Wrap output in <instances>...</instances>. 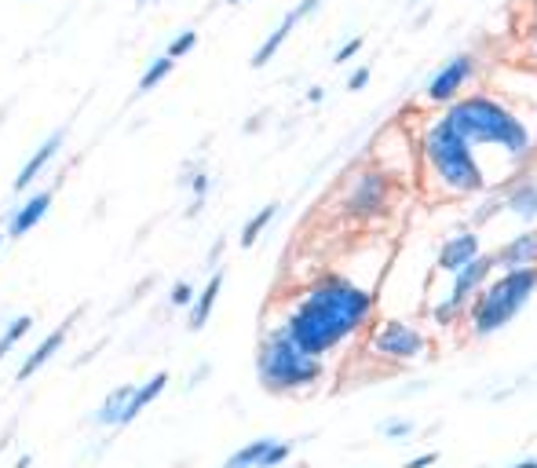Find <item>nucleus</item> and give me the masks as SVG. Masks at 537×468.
I'll list each match as a JSON object with an SVG mask.
<instances>
[{"label": "nucleus", "mask_w": 537, "mask_h": 468, "mask_svg": "<svg viewBox=\"0 0 537 468\" xmlns=\"http://www.w3.org/2000/svg\"><path fill=\"white\" fill-rule=\"evenodd\" d=\"M373 311V293L355 286L344 275H322L304 289V297L296 300V308L285 315L282 330L296 348L307 355H329V351L344 344L351 333L362 330V322Z\"/></svg>", "instance_id": "obj_1"}, {"label": "nucleus", "mask_w": 537, "mask_h": 468, "mask_svg": "<svg viewBox=\"0 0 537 468\" xmlns=\"http://www.w3.org/2000/svg\"><path fill=\"white\" fill-rule=\"evenodd\" d=\"M446 121L472 147H494L512 161H527L534 154V136L527 121L494 96H457L446 103Z\"/></svg>", "instance_id": "obj_2"}, {"label": "nucleus", "mask_w": 537, "mask_h": 468, "mask_svg": "<svg viewBox=\"0 0 537 468\" xmlns=\"http://www.w3.org/2000/svg\"><path fill=\"white\" fill-rule=\"evenodd\" d=\"M424 165L432 172V180L443 187L446 194H475L486 187V172L475 158V147L446 121V114L424 132L421 143Z\"/></svg>", "instance_id": "obj_3"}, {"label": "nucleus", "mask_w": 537, "mask_h": 468, "mask_svg": "<svg viewBox=\"0 0 537 468\" xmlns=\"http://www.w3.org/2000/svg\"><path fill=\"white\" fill-rule=\"evenodd\" d=\"M256 377H260L267 392L289 395L322 381V359L296 348L289 341V333L282 326H274L271 333H264V341L256 348Z\"/></svg>", "instance_id": "obj_4"}, {"label": "nucleus", "mask_w": 537, "mask_h": 468, "mask_svg": "<svg viewBox=\"0 0 537 468\" xmlns=\"http://www.w3.org/2000/svg\"><path fill=\"white\" fill-rule=\"evenodd\" d=\"M534 289H537V267H512V271H505L497 282L479 289V297L472 304V330L479 337L505 330L508 322L527 308Z\"/></svg>", "instance_id": "obj_5"}, {"label": "nucleus", "mask_w": 537, "mask_h": 468, "mask_svg": "<svg viewBox=\"0 0 537 468\" xmlns=\"http://www.w3.org/2000/svg\"><path fill=\"white\" fill-rule=\"evenodd\" d=\"M391 209V180L380 169H358L340 198V213L355 224H373Z\"/></svg>", "instance_id": "obj_6"}, {"label": "nucleus", "mask_w": 537, "mask_h": 468, "mask_svg": "<svg viewBox=\"0 0 537 468\" xmlns=\"http://www.w3.org/2000/svg\"><path fill=\"white\" fill-rule=\"evenodd\" d=\"M494 267H497V264H494V256H483V253L475 256L472 264H464L461 271L453 275L450 297H446L443 304H439V308L432 311L435 322H439V326H450V322L464 311V304L472 300V293H479V289L486 286V278H490V271H494Z\"/></svg>", "instance_id": "obj_7"}, {"label": "nucleus", "mask_w": 537, "mask_h": 468, "mask_svg": "<svg viewBox=\"0 0 537 468\" xmlns=\"http://www.w3.org/2000/svg\"><path fill=\"white\" fill-rule=\"evenodd\" d=\"M472 74H475V55L472 52L453 55L450 63H443L435 70V77L424 88V99L428 103H453V99L461 96V88L472 81Z\"/></svg>", "instance_id": "obj_8"}, {"label": "nucleus", "mask_w": 537, "mask_h": 468, "mask_svg": "<svg viewBox=\"0 0 537 468\" xmlns=\"http://www.w3.org/2000/svg\"><path fill=\"white\" fill-rule=\"evenodd\" d=\"M424 344H428L424 341V333H417L413 326H406V322H399V319H391L380 326L373 348H377V355H384V359L406 362V359H417V355L424 351Z\"/></svg>", "instance_id": "obj_9"}, {"label": "nucleus", "mask_w": 537, "mask_h": 468, "mask_svg": "<svg viewBox=\"0 0 537 468\" xmlns=\"http://www.w3.org/2000/svg\"><path fill=\"white\" fill-rule=\"evenodd\" d=\"M318 4H322V0H300V4H296L293 11H285V19L278 22V26H274L271 33H267V41L260 44V48H256V55H253V70H260V66H267L274 59V55L282 52V44L289 41V33H293V26L296 22H304L307 15H311V11H318Z\"/></svg>", "instance_id": "obj_10"}, {"label": "nucleus", "mask_w": 537, "mask_h": 468, "mask_svg": "<svg viewBox=\"0 0 537 468\" xmlns=\"http://www.w3.org/2000/svg\"><path fill=\"white\" fill-rule=\"evenodd\" d=\"M165 388H169V373H165V370L154 373L150 381L136 384V388H132V395H128L125 410H121V417H117V428H128L139 414H143V410H150V406L161 399V392H165Z\"/></svg>", "instance_id": "obj_11"}, {"label": "nucleus", "mask_w": 537, "mask_h": 468, "mask_svg": "<svg viewBox=\"0 0 537 468\" xmlns=\"http://www.w3.org/2000/svg\"><path fill=\"white\" fill-rule=\"evenodd\" d=\"M63 139H66V128H55L52 136H48L41 147L33 150L30 158H26V165L19 169V176H15V191H26V187H30V183L37 180L44 169H48V165H52V158L59 154V147H63Z\"/></svg>", "instance_id": "obj_12"}, {"label": "nucleus", "mask_w": 537, "mask_h": 468, "mask_svg": "<svg viewBox=\"0 0 537 468\" xmlns=\"http://www.w3.org/2000/svg\"><path fill=\"white\" fill-rule=\"evenodd\" d=\"M48 209H52V191H37L33 198H26V202L11 213V224H8V238H26V234L33 231V227L41 224L44 216H48Z\"/></svg>", "instance_id": "obj_13"}, {"label": "nucleus", "mask_w": 537, "mask_h": 468, "mask_svg": "<svg viewBox=\"0 0 537 468\" xmlns=\"http://www.w3.org/2000/svg\"><path fill=\"white\" fill-rule=\"evenodd\" d=\"M475 256H479V234H472V231L453 234L450 242L439 249V271H446V275H457L464 264H472Z\"/></svg>", "instance_id": "obj_14"}, {"label": "nucleus", "mask_w": 537, "mask_h": 468, "mask_svg": "<svg viewBox=\"0 0 537 468\" xmlns=\"http://www.w3.org/2000/svg\"><path fill=\"white\" fill-rule=\"evenodd\" d=\"M494 264L501 271H512V267H537V231L516 234L508 245H501L494 253Z\"/></svg>", "instance_id": "obj_15"}, {"label": "nucleus", "mask_w": 537, "mask_h": 468, "mask_svg": "<svg viewBox=\"0 0 537 468\" xmlns=\"http://www.w3.org/2000/svg\"><path fill=\"white\" fill-rule=\"evenodd\" d=\"M66 337H70V322H63L59 330H52L41 344H37V348L30 351V355H26V362H22V366H19V381H30L33 373L44 370V366H48V362H52L55 355L63 351Z\"/></svg>", "instance_id": "obj_16"}, {"label": "nucleus", "mask_w": 537, "mask_h": 468, "mask_svg": "<svg viewBox=\"0 0 537 468\" xmlns=\"http://www.w3.org/2000/svg\"><path fill=\"white\" fill-rule=\"evenodd\" d=\"M501 205H505L508 213H516L519 220H537V183L534 180L512 183L505 191V198H501Z\"/></svg>", "instance_id": "obj_17"}, {"label": "nucleus", "mask_w": 537, "mask_h": 468, "mask_svg": "<svg viewBox=\"0 0 537 468\" xmlns=\"http://www.w3.org/2000/svg\"><path fill=\"white\" fill-rule=\"evenodd\" d=\"M220 289H223V271H216V275L209 278V286L201 289L198 297H194V304H190V330H194V333L205 330V322H209L212 308H216Z\"/></svg>", "instance_id": "obj_18"}, {"label": "nucleus", "mask_w": 537, "mask_h": 468, "mask_svg": "<svg viewBox=\"0 0 537 468\" xmlns=\"http://www.w3.org/2000/svg\"><path fill=\"white\" fill-rule=\"evenodd\" d=\"M132 388H136V384H117L114 392H110V395L103 399V406L95 410V425L117 428V417H121V410H125V403H128V395H132Z\"/></svg>", "instance_id": "obj_19"}, {"label": "nucleus", "mask_w": 537, "mask_h": 468, "mask_svg": "<svg viewBox=\"0 0 537 468\" xmlns=\"http://www.w3.org/2000/svg\"><path fill=\"white\" fill-rule=\"evenodd\" d=\"M176 70V59H169V55H158L154 63L143 70V77H139V85H136V96H147V92H154V88L165 81V77Z\"/></svg>", "instance_id": "obj_20"}, {"label": "nucleus", "mask_w": 537, "mask_h": 468, "mask_svg": "<svg viewBox=\"0 0 537 468\" xmlns=\"http://www.w3.org/2000/svg\"><path fill=\"white\" fill-rule=\"evenodd\" d=\"M274 439H253V443H245L242 450H234L231 458L223 461V468H256V461L264 458V450L271 447Z\"/></svg>", "instance_id": "obj_21"}, {"label": "nucleus", "mask_w": 537, "mask_h": 468, "mask_svg": "<svg viewBox=\"0 0 537 468\" xmlns=\"http://www.w3.org/2000/svg\"><path fill=\"white\" fill-rule=\"evenodd\" d=\"M30 330H33V315H19V319H11L8 326H4V333H0V359L11 355V348H15V344H19Z\"/></svg>", "instance_id": "obj_22"}, {"label": "nucleus", "mask_w": 537, "mask_h": 468, "mask_svg": "<svg viewBox=\"0 0 537 468\" xmlns=\"http://www.w3.org/2000/svg\"><path fill=\"white\" fill-rule=\"evenodd\" d=\"M274 216H278V205H264L260 213L249 220V224L242 227V249H249V245H256V238L267 231V224H271Z\"/></svg>", "instance_id": "obj_23"}, {"label": "nucleus", "mask_w": 537, "mask_h": 468, "mask_svg": "<svg viewBox=\"0 0 537 468\" xmlns=\"http://www.w3.org/2000/svg\"><path fill=\"white\" fill-rule=\"evenodd\" d=\"M289 454H293V447H289V443H278V439H274L271 447L264 450V458L256 461V468H278L285 458H289Z\"/></svg>", "instance_id": "obj_24"}, {"label": "nucleus", "mask_w": 537, "mask_h": 468, "mask_svg": "<svg viewBox=\"0 0 537 468\" xmlns=\"http://www.w3.org/2000/svg\"><path fill=\"white\" fill-rule=\"evenodd\" d=\"M194 44H198V33H194V30H183V33L176 37V41L169 44V52H165V55H169V59H183V55L194 52Z\"/></svg>", "instance_id": "obj_25"}, {"label": "nucleus", "mask_w": 537, "mask_h": 468, "mask_svg": "<svg viewBox=\"0 0 537 468\" xmlns=\"http://www.w3.org/2000/svg\"><path fill=\"white\" fill-rule=\"evenodd\" d=\"M362 48H366V37H351L348 44H340V52L333 55V63H348V59H355L358 52H362Z\"/></svg>", "instance_id": "obj_26"}, {"label": "nucleus", "mask_w": 537, "mask_h": 468, "mask_svg": "<svg viewBox=\"0 0 537 468\" xmlns=\"http://www.w3.org/2000/svg\"><path fill=\"white\" fill-rule=\"evenodd\" d=\"M169 300H172V308H190V304H194V289H190L187 282H176Z\"/></svg>", "instance_id": "obj_27"}, {"label": "nucleus", "mask_w": 537, "mask_h": 468, "mask_svg": "<svg viewBox=\"0 0 537 468\" xmlns=\"http://www.w3.org/2000/svg\"><path fill=\"white\" fill-rule=\"evenodd\" d=\"M384 436H388V439H406V436H413V425H410V421H388V425H384Z\"/></svg>", "instance_id": "obj_28"}, {"label": "nucleus", "mask_w": 537, "mask_h": 468, "mask_svg": "<svg viewBox=\"0 0 537 468\" xmlns=\"http://www.w3.org/2000/svg\"><path fill=\"white\" fill-rule=\"evenodd\" d=\"M369 85V66H358L355 74L348 77V92H362Z\"/></svg>", "instance_id": "obj_29"}, {"label": "nucleus", "mask_w": 537, "mask_h": 468, "mask_svg": "<svg viewBox=\"0 0 537 468\" xmlns=\"http://www.w3.org/2000/svg\"><path fill=\"white\" fill-rule=\"evenodd\" d=\"M190 187H194V198H198V202H201V194L209 191V176H205V172H198V176H194V183H190Z\"/></svg>", "instance_id": "obj_30"}, {"label": "nucleus", "mask_w": 537, "mask_h": 468, "mask_svg": "<svg viewBox=\"0 0 537 468\" xmlns=\"http://www.w3.org/2000/svg\"><path fill=\"white\" fill-rule=\"evenodd\" d=\"M435 461H439V454H421V458H413L406 468H432Z\"/></svg>", "instance_id": "obj_31"}, {"label": "nucleus", "mask_w": 537, "mask_h": 468, "mask_svg": "<svg viewBox=\"0 0 537 468\" xmlns=\"http://www.w3.org/2000/svg\"><path fill=\"white\" fill-rule=\"evenodd\" d=\"M512 468H537V461L534 458H527V461H516Z\"/></svg>", "instance_id": "obj_32"}, {"label": "nucleus", "mask_w": 537, "mask_h": 468, "mask_svg": "<svg viewBox=\"0 0 537 468\" xmlns=\"http://www.w3.org/2000/svg\"><path fill=\"white\" fill-rule=\"evenodd\" d=\"M136 4H139V8H143V4H150V0H136Z\"/></svg>", "instance_id": "obj_33"}, {"label": "nucleus", "mask_w": 537, "mask_h": 468, "mask_svg": "<svg viewBox=\"0 0 537 468\" xmlns=\"http://www.w3.org/2000/svg\"><path fill=\"white\" fill-rule=\"evenodd\" d=\"M227 4H245V0H227Z\"/></svg>", "instance_id": "obj_34"}, {"label": "nucleus", "mask_w": 537, "mask_h": 468, "mask_svg": "<svg viewBox=\"0 0 537 468\" xmlns=\"http://www.w3.org/2000/svg\"><path fill=\"white\" fill-rule=\"evenodd\" d=\"M0 249H4V238H0Z\"/></svg>", "instance_id": "obj_35"}]
</instances>
